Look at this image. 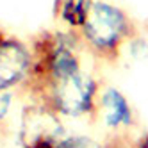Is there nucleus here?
<instances>
[{"mask_svg": "<svg viewBox=\"0 0 148 148\" xmlns=\"http://www.w3.org/2000/svg\"><path fill=\"white\" fill-rule=\"evenodd\" d=\"M32 68L22 86L29 98L36 97L47 86L84 70L82 41L75 30H48L32 43Z\"/></svg>", "mask_w": 148, "mask_h": 148, "instance_id": "obj_1", "label": "nucleus"}, {"mask_svg": "<svg viewBox=\"0 0 148 148\" xmlns=\"http://www.w3.org/2000/svg\"><path fill=\"white\" fill-rule=\"evenodd\" d=\"M77 34L86 52L95 59L112 64L120 59L123 48L136 39L137 25L120 5L97 0Z\"/></svg>", "mask_w": 148, "mask_h": 148, "instance_id": "obj_2", "label": "nucleus"}, {"mask_svg": "<svg viewBox=\"0 0 148 148\" xmlns=\"http://www.w3.org/2000/svg\"><path fill=\"white\" fill-rule=\"evenodd\" d=\"M100 89L102 86L97 77L84 68L75 75H70L47 86L30 100L45 103L62 120L95 118Z\"/></svg>", "mask_w": 148, "mask_h": 148, "instance_id": "obj_3", "label": "nucleus"}, {"mask_svg": "<svg viewBox=\"0 0 148 148\" xmlns=\"http://www.w3.org/2000/svg\"><path fill=\"white\" fill-rule=\"evenodd\" d=\"M66 134L59 114L38 100L25 103L20 114V145L23 148H50Z\"/></svg>", "mask_w": 148, "mask_h": 148, "instance_id": "obj_4", "label": "nucleus"}, {"mask_svg": "<svg viewBox=\"0 0 148 148\" xmlns=\"http://www.w3.org/2000/svg\"><path fill=\"white\" fill-rule=\"evenodd\" d=\"M32 68V48L20 38L0 30V93L14 91L27 82Z\"/></svg>", "mask_w": 148, "mask_h": 148, "instance_id": "obj_5", "label": "nucleus"}, {"mask_svg": "<svg viewBox=\"0 0 148 148\" xmlns=\"http://www.w3.org/2000/svg\"><path fill=\"white\" fill-rule=\"evenodd\" d=\"M95 118L100 120L112 132H125L134 127V109L129 98L118 88H102L97 102Z\"/></svg>", "mask_w": 148, "mask_h": 148, "instance_id": "obj_6", "label": "nucleus"}, {"mask_svg": "<svg viewBox=\"0 0 148 148\" xmlns=\"http://www.w3.org/2000/svg\"><path fill=\"white\" fill-rule=\"evenodd\" d=\"M97 0H57L56 14L61 23H64L70 30H77L86 22L93 4Z\"/></svg>", "mask_w": 148, "mask_h": 148, "instance_id": "obj_7", "label": "nucleus"}, {"mask_svg": "<svg viewBox=\"0 0 148 148\" xmlns=\"http://www.w3.org/2000/svg\"><path fill=\"white\" fill-rule=\"evenodd\" d=\"M50 148H107V146L84 134H64Z\"/></svg>", "mask_w": 148, "mask_h": 148, "instance_id": "obj_8", "label": "nucleus"}, {"mask_svg": "<svg viewBox=\"0 0 148 148\" xmlns=\"http://www.w3.org/2000/svg\"><path fill=\"white\" fill-rule=\"evenodd\" d=\"M13 103H14V91H2L0 93V127H2L9 114L13 111Z\"/></svg>", "mask_w": 148, "mask_h": 148, "instance_id": "obj_9", "label": "nucleus"}]
</instances>
